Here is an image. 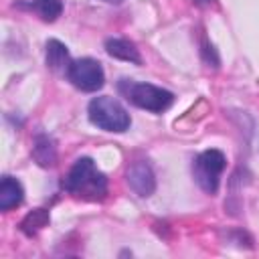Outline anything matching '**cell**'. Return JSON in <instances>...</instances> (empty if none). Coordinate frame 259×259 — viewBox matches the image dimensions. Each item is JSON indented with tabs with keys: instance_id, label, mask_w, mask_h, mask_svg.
Returning <instances> with one entry per match:
<instances>
[{
	"instance_id": "6da1fadb",
	"label": "cell",
	"mask_w": 259,
	"mask_h": 259,
	"mask_svg": "<svg viewBox=\"0 0 259 259\" xmlns=\"http://www.w3.org/2000/svg\"><path fill=\"white\" fill-rule=\"evenodd\" d=\"M63 188L81 200H103L107 194V178L91 158H79L63 178Z\"/></svg>"
},
{
	"instance_id": "7a4b0ae2",
	"label": "cell",
	"mask_w": 259,
	"mask_h": 259,
	"mask_svg": "<svg viewBox=\"0 0 259 259\" xmlns=\"http://www.w3.org/2000/svg\"><path fill=\"white\" fill-rule=\"evenodd\" d=\"M117 89L130 103H134L140 109L152 111V113L166 111L174 101V95L168 89H162L152 83H138L132 79H121L117 83Z\"/></svg>"
},
{
	"instance_id": "3957f363",
	"label": "cell",
	"mask_w": 259,
	"mask_h": 259,
	"mask_svg": "<svg viewBox=\"0 0 259 259\" xmlns=\"http://www.w3.org/2000/svg\"><path fill=\"white\" fill-rule=\"evenodd\" d=\"M87 113H89V121L93 125H97L99 130L103 132H115V134H121L130 127L132 123V117L127 113V109L113 97L109 95H99V97H93L89 101V107H87Z\"/></svg>"
},
{
	"instance_id": "277c9868",
	"label": "cell",
	"mask_w": 259,
	"mask_h": 259,
	"mask_svg": "<svg viewBox=\"0 0 259 259\" xmlns=\"http://www.w3.org/2000/svg\"><path fill=\"white\" fill-rule=\"evenodd\" d=\"M225 164H227V160L221 150H204L202 154H198L192 164V174H194L196 184L204 192L214 194L219 190V182H221Z\"/></svg>"
},
{
	"instance_id": "5b68a950",
	"label": "cell",
	"mask_w": 259,
	"mask_h": 259,
	"mask_svg": "<svg viewBox=\"0 0 259 259\" xmlns=\"http://www.w3.org/2000/svg\"><path fill=\"white\" fill-rule=\"evenodd\" d=\"M67 79L81 91L93 93L97 89L103 87L105 83V73L99 61L91 59V57H83L77 61H71L69 69H67Z\"/></svg>"
},
{
	"instance_id": "8992f818",
	"label": "cell",
	"mask_w": 259,
	"mask_h": 259,
	"mask_svg": "<svg viewBox=\"0 0 259 259\" xmlns=\"http://www.w3.org/2000/svg\"><path fill=\"white\" fill-rule=\"evenodd\" d=\"M125 176H127L130 188H132L138 196H150V194L156 190V176H154V170H152V166H150L148 162H144V160L134 162V164L127 168Z\"/></svg>"
},
{
	"instance_id": "52a82bcc",
	"label": "cell",
	"mask_w": 259,
	"mask_h": 259,
	"mask_svg": "<svg viewBox=\"0 0 259 259\" xmlns=\"http://www.w3.org/2000/svg\"><path fill=\"white\" fill-rule=\"evenodd\" d=\"M24 200V188L22 184L12 178V176H4L0 182V210H10L14 206H18Z\"/></svg>"
},
{
	"instance_id": "ba28073f",
	"label": "cell",
	"mask_w": 259,
	"mask_h": 259,
	"mask_svg": "<svg viewBox=\"0 0 259 259\" xmlns=\"http://www.w3.org/2000/svg\"><path fill=\"white\" fill-rule=\"evenodd\" d=\"M45 59H47V67L57 71V73H67V69L71 65V57H69L67 47L61 40H55V38L47 42Z\"/></svg>"
},
{
	"instance_id": "9c48e42d",
	"label": "cell",
	"mask_w": 259,
	"mask_h": 259,
	"mask_svg": "<svg viewBox=\"0 0 259 259\" xmlns=\"http://www.w3.org/2000/svg\"><path fill=\"white\" fill-rule=\"evenodd\" d=\"M105 51H107V55L113 57V59L130 61V63H136V65L142 63L136 45L130 42V40H125V38H107V40H105Z\"/></svg>"
},
{
	"instance_id": "30bf717a",
	"label": "cell",
	"mask_w": 259,
	"mask_h": 259,
	"mask_svg": "<svg viewBox=\"0 0 259 259\" xmlns=\"http://www.w3.org/2000/svg\"><path fill=\"white\" fill-rule=\"evenodd\" d=\"M32 158H34L42 168H49V166L55 164V160H57V148H55V142H53L51 136L38 134V136L34 138Z\"/></svg>"
},
{
	"instance_id": "8fae6325",
	"label": "cell",
	"mask_w": 259,
	"mask_h": 259,
	"mask_svg": "<svg viewBox=\"0 0 259 259\" xmlns=\"http://www.w3.org/2000/svg\"><path fill=\"white\" fill-rule=\"evenodd\" d=\"M47 223H49V214H47V210H45V208H34V210L28 212V214L24 217V221L20 223V231H22L24 235L32 237V235H36Z\"/></svg>"
},
{
	"instance_id": "7c38bea8",
	"label": "cell",
	"mask_w": 259,
	"mask_h": 259,
	"mask_svg": "<svg viewBox=\"0 0 259 259\" xmlns=\"http://www.w3.org/2000/svg\"><path fill=\"white\" fill-rule=\"evenodd\" d=\"M32 6L40 14V18L47 20V22L57 20L61 16V12H63L61 0H32Z\"/></svg>"
},
{
	"instance_id": "4fadbf2b",
	"label": "cell",
	"mask_w": 259,
	"mask_h": 259,
	"mask_svg": "<svg viewBox=\"0 0 259 259\" xmlns=\"http://www.w3.org/2000/svg\"><path fill=\"white\" fill-rule=\"evenodd\" d=\"M101 2H107V4H121L123 0H101Z\"/></svg>"
},
{
	"instance_id": "5bb4252c",
	"label": "cell",
	"mask_w": 259,
	"mask_h": 259,
	"mask_svg": "<svg viewBox=\"0 0 259 259\" xmlns=\"http://www.w3.org/2000/svg\"><path fill=\"white\" fill-rule=\"evenodd\" d=\"M196 2H198V4H210L212 0H196Z\"/></svg>"
}]
</instances>
